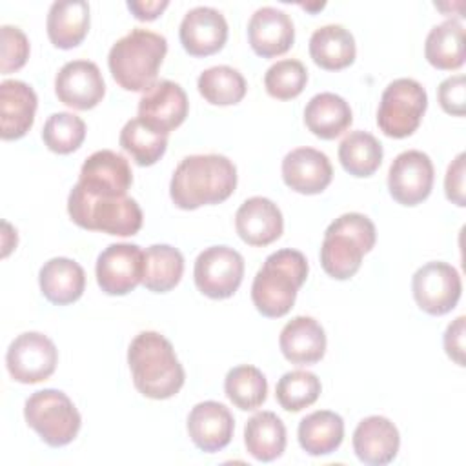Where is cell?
Returning a JSON list of instances; mask_svg holds the SVG:
<instances>
[{
  "mask_svg": "<svg viewBox=\"0 0 466 466\" xmlns=\"http://www.w3.org/2000/svg\"><path fill=\"white\" fill-rule=\"evenodd\" d=\"M180 44L193 56H208L220 51L228 40V22L213 7L189 9L180 22Z\"/></svg>",
  "mask_w": 466,
  "mask_h": 466,
  "instance_id": "17",
  "label": "cell"
},
{
  "mask_svg": "<svg viewBox=\"0 0 466 466\" xmlns=\"http://www.w3.org/2000/svg\"><path fill=\"white\" fill-rule=\"evenodd\" d=\"M308 269L306 257L297 249L286 248L271 253L251 284V300L258 313L269 319L284 317L293 308Z\"/></svg>",
  "mask_w": 466,
  "mask_h": 466,
  "instance_id": "3",
  "label": "cell"
},
{
  "mask_svg": "<svg viewBox=\"0 0 466 466\" xmlns=\"http://www.w3.org/2000/svg\"><path fill=\"white\" fill-rule=\"evenodd\" d=\"M184 273L182 253L169 244H153L144 251V277L146 289L166 293L173 289Z\"/></svg>",
  "mask_w": 466,
  "mask_h": 466,
  "instance_id": "32",
  "label": "cell"
},
{
  "mask_svg": "<svg viewBox=\"0 0 466 466\" xmlns=\"http://www.w3.org/2000/svg\"><path fill=\"white\" fill-rule=\"evenodd\" d=\"M86 138V122L67 111L53 113L42 129L44 144L58 155L73 153Z\"/></svg>",
  "mask_w": 466,
  "mask_h": 466,
  "instance_id": "38",
  "label": "cell"
},
{
  "mask_svg": "<svg viewBox=\"0 0 466 466\" xmlns=\"http://www.w3.org/2000/svg\"><path fill=\"white\" fill-rule=\"evenodd\" d=\"M237 187L235 164L217 153L189 155L180 160L169 182V195L177 208L197 209L220 204Z\"/></svg>",
  "mask_w": 466,
  "mask_h": 466,
  "instance_id": "1",
  "label": "cell"
},
{
  "mask_svg": "<svg viewBox=\"0 0 466 466\" xmlns=\"http://www.w3.org/2000/svg\"><path fill=\"white\" fill-rule=\"evenodd\" d=\"M464 315L457 317L444 333V350L459 366H464Z\"/></svg>",
  "mask_w": 466,
  "mask_h": 466,
  "instance_id": "43",
  "label": "cell"
},
{
  "mask_svg": "<svg viewBox=\"0 0 466 466\" xmlns=\"http://www.w3.org/2000/svg\"><path fill=\"white\" fill-rule=\"evenodd\" d=\"M2 38V60L0 71L4 75L20 69L29 56V40L25 33L15 25H2L0 27Z\"/></svg>",
  "mask_w": 466,
  "mask_h": 466,
  "instance_id": "40",
  "label": "cell"
},
{
  "mask_svg": "<svg viewBox=\"0 0 466 466\" xmlns=\"http://www.w3.org/2000/svg\"><path fill=\"white\" fill-rule=\"evenodd\" d=\"M355 38L339 24H328L313 31L309 38V55L313 62L328 71H339L355 60Z\"/></svg>",
  "mask_w": 466,
  "mask_h": 466,
  "instance_id": "28",
  "label": "cell"
},
{
  "mask_svg": "<svg viewBox=\"0 0 466 466\" xmlns=\"http://www.w3.org/2000/svg\"><path fill=\"white\" fill-rule=\"evenodd\" d=\"M55 93L62 104L86 111L104 98L106 84L95 62L71 60L56 73Z\"/></svg>",
  "mask_w": 466,
  "mask_h": 466,
  "instance_id": "16",
  "label": "cell"
},
{
  "mask_svg": "<svg viewBox=\"0 0 466 466\" xmlns=\"http://www.w3.org/2000/svg\"><path fill=\"white\" fill-rule=\"evenodd\" d=\"M279 346L291 364H315L326 353V333L313 317L299 315L282 328Z\"/></svg>",
  "mask_w": 466,
  "mask_h": 466,
  "instance_id": "24",
  "label": "cell"
},
{
  "mask_svg": "<svg viewBox=\"0 0 466 466\" xmlns=\"http://www.w3.org/2000/svg\"><path fill=\"white\" fill-rule=\"evenodd\" d=\"M375 224L362 213H344L335 218L324 231L320 246L322 269L337 279L353 277L362 262V257L375 246Z\"/></svg>",
  "mask_w": 466,
  "mask_h": 466,
  "instance_id": "5",
  "label": "cell"
},
{
  "mask_svg": "<svg viewBox=\"0 0 466 466\" xmlns=\"http://www.w3.org/2000/svg\"><path fill=\"white\" fill-rule=\"evenodd\" d=\"M320 395V380L306 370L284 373L275 388V397L286 411H300L311 406Z\"/></svg>",
  "mask_w": 466,
  "mask_h": 466,
  "instance_id": "37",
  "label": "cell"
},
{
  "mask_svg": "<svg viewBox=\"0 0 466 466\" xmlns=\"http://www.w3.org/2000/svg\"><path fill=\"white\" fill-rule=\"evenodd\" d=\"M186 91L171 80L155 82L138 100V118L151 129L169 135L187 116Z\"/></svg>",
  "mask_w": 466,
  "mask_h": 466,
  "instance_id": "15",
  "label": "cell"
},
{
  "mask_svg": "<svg viewBox=\"0 0 466 466\" xmlns=\"http://www.w3.org/2000/svg\"><path fill=\"white\" fill-rule=\"evenodd\" d=\"M466 86H464V76L462 75H455V76H448L446 80L441 82L437 96H439V104L441 107L455 116H462L464 115V104H466Z\"/></svg>",
  "mask_w": 466,
  "mask_h": 466,
  "instance_id": "41",
  "label": "cell"
},
{
  "mask_svg": "<svg viewBox=\"0 0 466 466\" xmlns=\"http://www.w3.org/2000/svg\"><path fill=\"white\" fill-rule=\"evenodd\" d=\"M67 213L76 226L89 231L129 237L142 228V209L135 198L89 195L76 184L67 198Z\"/></svg>",
  "mask_w": 466,
  "mask_h": 466,
  "instance_id": "6",
  "label": "cell"
},
{
  "mask_svg": "<svg viewBox=\"0 0 466 466\" xmlns=\"http://www.w3.org/2000/svg\"><path fill=\"white\" fill-rule=\"evenodd\" d=\"M133 184V173L124 155L100 149L89 155L82 167L76 186L89 195L116 197L126 195Z\"/></svg>",
  "mask_w": 466,
  "mask_h": 466,
  "instance_id": "14",
  "label": "cell"
},
{
  "mask_svg": "<svg viewBox=\"0 0 466 466\" xmlns=\"http://www.w3.org/2000/svg\"><path fill=\"white\" fill-rule=\"evenodd\" d=\"M308 82V69L300 60L284 58L268 67L264 86L269 96L277 100H289L302 93Z\"/></svg>",
  "mask_w": 466,
  "mask_h": 466,
  "instance_id": "39",
  "label": "cell"
},
{
  "mask_svg": "<svg viewBox=\"0 0 466 466\" xmlns=\"http://www.w3.org/2000/svg\"><path fill=\"white\" fill-rule=\"evenodd\" d=\"M426 60L444 71L459 69L464 64V27L459 20L450 18L431 27L424 44Z\"/></svg>",
  "mask_w": 466,
  "mask_h": 466,
  "instance_id": "31",
  "label": "cell"
},
{
  "mask_svg": "<svg viewBox=\"0 0 466 466\" xmlns=\"http://www.w3.org/2000/svg\"><path fill=\"white\" fill-rule=\"evenodd\" d=\"M96 282L107 295L133 291L144 277V251L137 244H111L96 258Z\"/></svg>",
  "mask_w": 466,
  "mask_h": 466,
  "instance_id": "13",
  "label": "cell"
},
{
  "mask_svg": "<svg viewBox=\"0 0 466 466\" xmlns=\"http://www.w3.org/2000/svg\"><path fill=\"white\" fill-rule=\"evenodd\" d=\"M244 444L253 459L271 462L286 450V426L273 411H258L244 426Z\"/></svg>",
  "mask_w": 466,
  "mask_h": 466,
  "instance_id": "30",
  "label": "cell"
},
{
  "mask_svg": "<svg viewBox=\"0 0 466 466\" xmlns=\"http://www.w3.org/2000/svg\"><path fill=\"white\" fill-rule=\"evenodd\" d=\"M411 291L422 311L430 315H444L457 306L462 284L459 271L451 264L433 260L415 271Z\"/></svg>",
  "mask_w": 466,
  "mask_h": 466,
  "instance_id": "11",
  "label": "cell"
},
{
  "mask_svg": "<svg viewBox=\"0 0 466 466\" xmlns=\"http://www.w3.org/2000/svg\"><path fill=\"white\" fill-rule=\"evenodd\" d=\"M36 93L22 80L0 84V137L4 140L22 138L35 122Z\"/></svg>",
  "mask_w": 466,
  "mask_h": 466,
  "instance_id": "23",
  "label": "cell"
},
{
  "mask_svg": "<svg viewBox=\"0 0 466 466\" xmlns=\"http://www.w3.org/2000/svg\"><path fill=\"white\" fill-rule=\"evenodd\" d=\"M169 5L167 0H129L127 9L138 20H155L166 7Z\"/></svg>",
  "mask_w": 466,
  "mask_h": 466,
  "instance_id": "44",
  "label": "cell"
},
{
  "mask_svg": "<svg viewBox=\"0 0 466 466\" xmlns=\"http://www.w3.org/2000/svg\"><path fill=\"white\" fill-rule=\"evenodd\" d=\"M428 107V95L424 87L413 78H397L382 91L377 126L386 137H410L420 124Z\"/></svg>",
  "mask_w": 466,
  "mask_h": 466,
  "instance_id": "8",
  "label": "cell"
},
{
  "mask_svg": "<svg viewBox=\"0 0 466 466\" xmlns=\"http://www.w3.org/2000/svg\"><path fill=\"white\" fill-rule=\"evenodd\" d=\"M282 178L297 193L317 195L329 186L333 167L326 153L313 147H297L282 160Z\"/></svg>",
  "mask_w": 466,
  "mask_h": 466,
  "instance_id": "19",
  "label": "cell"
},
{
  "mask_svg": "<svg viewBox=\"0 0 466 466\" xmlns=\"http://www.w3.org/2000/svg\"><path fill=\"white\" fill-rule=\"evenodd\" d=\"M235 228L246 244L268 246L282 235L284 218L275 202L266 197H251L237 209Z\"/></svg>",
  "mask_w": 466,
  "mask_h": 466,
  "instance_id": "22",
  "label": "cell"
},
{
  "mask_svg": "<svg viewBox=\"0 0 466 466\" xmlns=\"http://www.w3.org/2000/svg\"><path fill=\"white\" fill-rule=\"evenodd\" d=\"M56 362V346L49 337L38 331H25L18 335L5 353L9 375L22 384H36L49 379Z\"/></svg>",
  "mask_w": 466,
  "mask_h": 466,
  "instance_id": "10",
  "label": "cell"
},
{
  "mask_svg": "<svg viewBox=\"0 0 466 466\" xmlns=\"http://www.w3.org/2000/svg\"><path fill=\"white\" fill-rule=\"evenodd\" d=\"M24 417L27 426L33 428L51 448L69 444L82 424L73 400L64 391L53 388L35 391L25 400Z\"/></svg>",
  "mask_w": 466,
  "mask_h": 466,
  "instance_id": "7",
  "label": "cell"
},
{
  "mask_svg": "<svg viewBox=\"0 0 466 466\" xmlns=\"http://www.w3.org/2000/svg\"><path fill=\"white\" fill-rule=\"evenodd\" d=\"M435 169L430 157L419 149L399 153L388 171V189L402 206H417L428 198L433 187Z\"/></svg>",
  "mask_w": 466,
  "mask_h": 466,
  "instance_id": "12",
  "label": "cell"
},
{
  "mask_svg": "<svg viewBox=\"0 0 466 466\" xmlns=\"http://www.w3.org/2000/svg\"><path fill=\"white\" fill-rule=\"evenodd\" d=\"M233 430L235 419L229 408L217 400L198 402L187 415V433L193 444L206 453L224 450L231 442Z\"/></svg>",
  "mask_w": 466,
  "mask_h": 466,
  "instance_id": "18",
  "label": "cell"
},
{
  "mask_svg": "<svg viewBox=\"0 0 466 466\" xmlns=\"http://www.w3.org/2000/svg\"><path fill=\"white\" fill-rule=\"evenodd\" d=\"M166 53V36L135 27L111 46L107 66L115 82L126 91H147L157 80Z\"/></svg>",
  "mask_w": 466,
  "mask_h": 466,
  "instance_id": "4",
  "label": "cell"
},
{
  "mask_svg": "<svg viewBox=\"0 0 466 466\" xmlns=\"http://www.w3.org/2000/svg\"><path fill=\"white\" fill-rule=\"evenodd\" d=\"M127 364L135 388L149 399H169L184 386V368L171 342L157 331H140L129 344Z\"/></svg>",
  "mask_w": 466,
  "mask_h": 466,
  "instance_id": "2",
  "label": "cell"
},
{
  "mask_svg": "<svg viewBox=\"0 0 466 466\" xmlns=\"http://www.w3.org/2000/svg\"><path fill=\"white\" fill-rule=\"evenodd\" d=\"M444 191L448 200H451L457 206H464V153H459L455 160L448 166L446 177H444Z\"/></svg>",
  "mask_w": 466,
  "mask_h": 466,
  "instance_id": "42",
  "label": "cell"
},
{
  "mask_svg": "<svg viewBox=\"0 0 466 466\" xmlns=\"http://www.w3.org/2000/svg\"><path fill=\"white\" fill-rule=\"evenodd\" d=\"M42 295L58 306L78 300L86 288V273L82 266L66 257L47 260L38 273Z\"/></svg>",
  "mask_w": 466,
  "mask_h": 466,
  "instance_id": "26",
  "label": "cell"
},
{
  "mask_svg": "<svg viewBox=\"0 0 466 466\" xmlns=\"http://www.w3.org/2000/svg\"><path fill=\"white\" fill-rule=\"evenodd\" d=\"M197 87L204 100L213 106L238 104L248 89L242 73L229 66H213L202 71Z\"/></svg>",
  "mask_w": 466,
  "mask_h": 466,
  "instance_id": "34",
  "label": "cell"
},
{
  "mask_svg": "<svg viewBox=\"0 0 466 466\" xmlns=\"http://www.w3.org/2000/svg\"><path fill=\"white\" fill-rule=\"evenodd\" d=\"M46 29L55 47H76L89 31V4L86 0L53 2L47 13Z\"/></svg>",
  "mask_w": 466,
  "mask_h": 466,
  "instance_id": "25",
  "label": "cell"
},
{
  "mask_svg": "<svg viewBox=\"0 0 466 466\" xmlns=\"http://www.w3.org/2000/svg\"><path fill=\"white\" fill-rule=\"evenodd\" d=\"M118 142L138 166H153L166 153L167 135L151 129L137 116L124 124Z\"/></svg>",
  "mask_w": 466,
  "mask_h": 466,
  "instance_id": "35",
  "label": "cell"
},
{
  "mask_svg": "<svg viewBox=\"0 0 466 466\" xmlns=\"http://www.w3.org/2000/svg\"><path fill=\"white\" fill-rule=\"evenodd\" d=\"M297 435L299 444L306 453L313 457L329 455L342 444L344 420L335 411L317 410L299 422Z\"/></svg>",
  "mask_w": 466,
  "mask_h": 466,
  "instance_id": "29",
  "label": "cell"
},
{
  "mask_svg": "<svg viewBox=\"0 0 466 466\" xmlns=\"http://www.w3.org/2000/svg\"><path fill=\"white\" fill-rule=\"evenodd\" d=\"M399 446L397 426L382 415L362 419L353 431V451L360 462L370 466L390 464L397 457Z\"/></svg>",
  "mask_w": 466,
  "mask_h": 466,
  "instance_id": "21",
  "label": "cell"
},
{
  "mask_svg": "<svg viewBox=\"0 0 466 466\" xmlns=\"http://www.w3.org/2000/svg\"><path fill=\"white\" fill-rule=\"evenodd\" d=\"M248 40L258 56H279L293 46L295 27L288 13L264 5L257 9L248 22Z\"/></svg>",
  "mask_w": 466,
  "mask_h": 466,
  "instance_id": "20",
  "label": "cell"
},
{
  "mask_svg": "<svg viewBox=\"0 0 466 466\" xmlns=\"http://www.w3.org/2000/svg\"><path fill=\"white\" fill-rule=\"evenodd\" d=\"M224 391L238 410L248 411L262 406V402L266 400L268 380L258 368L251 364H242L228 371L224 380Z\"/></svg>",
  "mask_w": 466,
  "mask_h": 466,
  "instance_id": "36",
  "label": "cell"
},
{
  "mask_svg": "<svg viewBox=\"0 0 466 466\" xmlns=\"http://www.w3.org/2000/svg\"><path fill=\"white\" fill-rule=\"evenodd\" d=\"M351 122L353 113L350 104L335 93H319L306 104L304 124L319 138H337L351 126Z\"/></svg>",
  "mask_w": 466,
  "mask_h": 466,
  "instance_id": "27",
  "label": "cell"
},
{
  "mask_svg": "<svg viewBox=\"0 0 466 466\" xmlns=\"http://www.w3.org/2000/svg\"><path fill=\"white\" fill-rule=\"evenodd\" d=\"M339 160L353 177L373 175L382 162V146L368 131H351L339 146Z\"/></svg>",
  "mask_w": 466,
  "mask_h": 466,
  "instance_id": "33",
  "label": "cell"
},
{
  "mask_svg": "<svg viewBox=\"0 0 466 466\" xmlns=\"http://www.w3.org/2000/svg\"><path fill=\"white\" fill-rule=\"evenodd\" d=\"M195 284L209 299L231 297L244 277V258L229 246L206 248L195 260Z\"/></svg>",
  "mask_w": 466,
  "mask_h": 466,
  "instance_id": "9",
  "label": "cell"
}]
</instances>
